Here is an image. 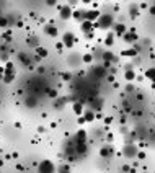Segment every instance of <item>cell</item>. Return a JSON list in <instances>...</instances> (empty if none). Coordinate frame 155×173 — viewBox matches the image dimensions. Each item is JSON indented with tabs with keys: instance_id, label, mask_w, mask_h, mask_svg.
<instances>
[{
	"instance_id": "1",
	"label": "cell",
	"mask_w": 155,
	"mask_h": 173,
	"mask_svg": "<svg viewBox=\"0 0 155 173\" xmlns=\"http://www.w3.org/2000/svg\"><path fill=\"white\" fill-rule=\"evenodd\" d=\"M111 23H113V16L111 15H100V18L96 20V26H100V28H103V30L109 28Z\"/></svg>"
},
{
	"instance_id": "2",
	"label": "cell",
	"mask_w": 155,
	"mask_h": 173,
	"mask_svg": "<svg viewBox=\"0 0 155 173\" xmlns=\"http://www.w3.org/2000/svg\"><path fill=\"white\" fill-rule=\"evenodd\" d=\"M39 173H54V165H52V162H49V160L41 162V165H39Z\"/></svg>"
},
{
	"instance_id": "3",
	"label": "cell",
	"mask_w": 155,
	"mask_h": 173,
	"mask_svg": "<svg viewBox=\"0 0 155 173\" xmlns=\"http://www.w3.org/2000/svg\"><path fill=\"white\" fill-rule=\"evenodd\" d=\"M100 18V12L98 10H92V12H85V21H96V20Z\"/></svg>"
},
{
	"instance_id": "4",
	"label": "cell",
	"mask_w": 155,
	"mask_h": 173,
	"mask_svg": "<svg viewBox=\"0 0 155 173\" xmlns=\"http://www.w3.org/2000/svg\"><path fill=\"white\" fill-rule=\"evenodd\" d=\"M59 10H61V20H69L72 16V10L69 5H62L59 7Z\"/></svg>"
},
{
	"instance_id": "5",
	"label": "cell",
	"mask_w": 155,
	"mask_h": 173,
	"mask_svg": "<svg viewBox=\"0 0 155 173\" xmlns=\"http://www.w3.org/2000/svg\"><path fill=\"white\" fill-rule=\"evenodd\" d=\"M64 46H67V47H72L75 44V38H74V34L70 33V31H67V33L64 34Z\"/></svg>"
},
{
	"instance_id": "6",
	"label": "cell",
	"mask_w": 155,
	"mask_h": 173,
	"mask_svg": "<svg viewBox=\"0 0 155 173\" xmlns=\"http://www.w3.org/2000/svg\"><path fill=\"white\" fill-rule=\"evenodd\" d=\"M137 154V149L134 147V145H127L126 149H124V155H126L127 158H131V157H134V155Z\"/></svg>"
},
{
	"instance_id": "7",
	"label": "cell",
	"mask_w": 155,
	"mask_h": 173,
	"mask_svg": "<svg viewBox=\"0 0 155 173\" xmlns=\"http://www.w3.org/2000/svg\"><path fill=\"white\" fill-rule=\"evenodd\" d=\"M85 140H87V132H85V131H78L77 136H75V144L85 142Z\"/></svg>"
},
{
	"instance_id": "8",
	"label": "cell",
	"mask_w": 155,
	"mask_h": 173,
	"mask_svg": "<svg viewBox=\"0 0 155 173\" xmlns=\"http://www.w3.org/2000/svg\"><path fill=\"white\" fill-rule=\"evenodd\" d=\"M124 39L129 43V41H136L137 39V34L134 33V30H131V31H127V33H124Z\"/></svg>"
},
{
	"instance_id": "9",
	"label": "cell",
	"mask_w": 155,
	"mask_h": 173,
	"mask_svg": "<svg viewBox=\"0 0 155 173\" xmlns=\"http://www.w3.org/2000/svg\"><path fill=\"white\" fill-rule=\"evenodd\" d=\"M46 34H47V36H57V28H56V26H52V23L46 26Z\"/></svg>"
},
{
	"instance_id": "10",
	"label": "cell",
	"mask_w": 155,
	"mask_h": 173,
	"mask_svg": "<svg viewBox=\"0 0 155 173\" xmlns=\"http://www.w3.org/2000/svg\"><path fill=\"white\" fill-rule=\"evenodd\" d=\"M75 152H77V154H85V152H87V144L85 142L75 144Z\"/></svg>"
},
{
	"instance_id": "11",
	"label": "cell",
	"mask_w": 155,
	"mask_h": 173,
	"mask_svg": "<svg viewBox=\"0 0 155 173\" xmlns=\"http://www.w3.org/2000/svg\"><path fill=\"white\" fill-rule=\"evenodd\" d=\"M74 113L77 116H80L82 113H83V105H82V103H74Z\"/></svg>"
},
{
	"instance_id": "12",
	"label": "cell",
	"mask_w": 155,
	"mask_h": 173,
	"mask_svg": "<svg viewBox=\"0 0 155 173\" xmlns=\"http://www.w3.org/2000/svg\"><path fill=\"white\" fill-rule=\"evenodd\" d=\"M114 30H116V34H118V36H121V34L126 33V26H124L123 23H118V25L114 26Z\"/></svg>"
},
{
	"instance_id": "13",
	"label": "cell",
	"mask_w": 155,
	"mask_h": 173,
	"mask_svg": "<svg viewBox=\"0 0 155 173\" xmlns=\"http://www.w3.org/2000/svg\"><path fill=\"white\" fill-rule=\"evenodd\" d=\"M95 26L96 25H93V23H90V21H83V23H82V30H83V31H93Z\"/></svg>"
},
{
	"instance_id": "14",
	"label": "cell",
	"mask_w": 155,
	"mask_h": 173,
	"mask_svg": "<svg viewBox=\"0 0 155 173\" xmlns=\"http://www.w3.org/2000/svg\"><path fill=\"white\" fill-rule=\"evenodd\" d=\"M74 18L78 20V21H85V12H74Z\"/></svg>"
},
{
	"instance_id": "15",
	"label": "cell",
	"mask_w": 155,
	"mask_h": 173,
	"mask_svg": "<svg viewBox=\"0 0 155 173\" xmlns=\"http://www.w3.org/2000/svg\"><path fill=\"white\" fill-rule=\"evenodd\" d=\"M83 118H85V123H90V121H93L95 119V115H93V111H85V115H83Z\"/></svg>"
},
{
	"instance_id": "16",
	"label": "cell",
	"mask_w": 155,
	"mask_h": 173,
	"mask_svg": "<svg viewBox=\"0 0 155 173\" xmlns=\"http://www.w3.org/2000/svg\"><path fill=\"white\" fill-rule=\"evenodd\" d=\"M124 77H126V80H134L136 78V72L134 70H126V74H124Z\"/></svg>"
},
{
	"instance_id": "17",
	"label": "cell",
	"mask_w": 155,
	"mask_h": 173,
	"mask_svg": "<svg viewBox=\"0 0 155 173\" xmlns=\"http://www.w3.org/2000/svg\"><path fill=\"white\" fill-rule=\"evenodd\" d=\"M93 70H95V74L98 75V77H103V75H106V69H105V67H95Z\"/></svg>"
},
{
	"instance_id": "18",
	"label": "cell",
	"mask_w": 155,
	"mask_h": 173,
	"mask_svg": "<svg viewBox=\"0 0 155 173\" xmlns=\"http://www.w3.org/2000/svg\"><path fill=\"white\" fill-rule=\"evenodd\" d=\"M113 39H114V36L111 33H108L106 34V39H105V44L106 46H113Z\"/></svg>"
},
{
	"instance_id": "19",
	"label": "cell",
	"mask_w": 155,
	"mask_h": 173,
	"mask_svg": "<svg viewBox=\"0 0 155 173\" xmlns=\"http://www.w3.org/2000/svg\"><path fill=\"white\" fill-rule=\"evenodd\" d=\"M111 145H105V147H103L101 149V155H103V157H106V155H109V154H111Z\"/></svg>"
},
{
	"instance_id": "20",
	"label": "cell",
	"mask_w": 155,
	"mask_h": 173,
	"mask_svg": "<svg viewBox=\"0 0 155 173\" xmlns=\"http://www.w3.org/2000/svg\"><path fill=\"white\" fill-rule=\"evenodd\" d=\"M36 52H38V57H41V59L47 56V51L44 49V47H38V49H36Z\"/></svg>"
},
{
	"instance_id": "21",
	"label": "cell",
	"mask_w": 155,
	"mask_h": 173,
	"mask_svg": "<svg viewBox=\"0 0 155 173\" xmlns=\"http://www.w3.org/2000/svg\"><path fill=\"white\" fill-rule=\"evenodd\" d=\"M2 78H3V82L8 84V82H12L13 78H15V74H8V75H5V77H2Z\"/></svg>"
},
{
	"instance_id": "22",
	"label": "cell",
	"mask_w": 155,
	"mask_h": 173,
	"mask_svg": "<svg viewBox=\"0 0 155 173\" xmlns=\"http://www.w3.org/2000/svg\"><path fill=\"white\" fill-rule=\"evenodd\" d=\"M92 61H93V56H92V54H85V56H83V62H87V64H90Z\"/></svg>"
},
{
	"instance_id": "23",
	"label": "cell",
	"mask_w": 155,
	"mask_h": 173,
	"mask_svg": "<svg viewBox=\"0 0 155 173\" xmlns=\"http://www.w3.org/2000/svg\"><path fill=\"white\" fill-rule=\"evenodd\" d=\"M59 173H70V170H69L67 165H62V167L59 168Z\"/></svg>"
},
{
	"instance_id": "24",
	"label": "cell",
	"mask_w": 155,
	"mask_h": 173,
	"mask_svg": "<svg viewBox=\"0 0 155 173\" xmlns=\"http://www.w3.org/2000/svg\"><path fill=\"white\" fill-rule=\"evenodd\" d=\"M103 57H105V61H113V57H114V56H113L111 52H105V54H103Z\"/></svg>"
},
{
	"instance_id": "25",
	"label": "cell",
	"mask_w": 155,
	"mask_h": 173,
	"mask_svg": "<svg viewBox=\"0 0 155 173\" xmlns=\"http://www.w3.org/2000/svg\"><path fill=\"white\" fill-rule=\"evenodd\" d=\"M123 56H136V51L134 49H129V51H124Z\"/></svg>"
},
{
	"instance_id": "26",
	"label": "cell",
	"mask_w": 155,
	"mask_h": 173,
	"mask_svg": "<svg viewBox=\"0 0 155 173\" xmlns=\"http://www.w3.org/2000/svg\"><path fill=\"white\" fill-rule=\"evenodd\" d=\"M26 105H28V106H34V105H36V100H34V98H28V100H26Z\"/></svg>"
},
{
	"instance_id": "27",
	"label": "cell",
	"mask_w": 155,
	"mask_h": 173,
	"mask_svg": "<svg viewBox=\"0 0 155 173\" xmlns=\"http://www.w3.org/2000/svg\"><path fill=\"white\" fill-rule=\"evenodd\" d=\"M47 93H49V96H51V98H56V96H57V92H56V90H49Z\"/></svg>"
},
{
	"instance_id": "28",
	"label": "cell",
	"mask_w": 155,
	"mask_h": 173,
	"mask_svg": "<svg viewBox=\"0 0 155 173\" xmlns=\"http://www.w3.org/2000/svg\"><path fill=\"white\" fill-rule=\"evenodd\" d=\"M137 13H139V12H137V7H132V8H131V15L137 16Z\"/></svg>"
},
{
	"instance_id": "29",
	"label": "cell",
	"mask_w": 155,
	"mask_h": 173,
	"mask_svg": "<svg viewBox=\"0 0 155 173\" xmlns=\"http://www.w3.org/2000/svg\"><path fill=\"white\" fill-rule=\"evenodd\" d=\"M145 75H147V77H149V78H154V69H150V70H147V72H145Z\"/></svg>"
},
{
	"instance_id": "30",
	"label": "cell",
	"mask_w": 155,
	"mask_h": 173,
	"mask_svg": "<svg viewBox=\"0 0 155 173\" xmlns=\"http://www.w3.org/2000/svg\"><path fill=\"white\" fill-rule=\"evenodd\" d=\"M62 78H64V80H70V74H69V72L62 74Z\"/></svg>"
},
{
	"instance_id": "31",
	"label": "cell",
	"mask_w": 155,
	"mask_h": 173,
	"mask_svg": "<svg viewBox=\"0 0 155 173\" xmlns=\"http://www.w3.org/2000/svg\"><path fill=\"white\" fill-rule=\"evenodd\" d=\"M0 26H7V18H0Z\"/></svg>"
},
{
	"instance_id": "32",
	"label": "cell",
	"mask_w": 155,
	"mask_h": 173,
	"mask_svg": "<svg viewBox=\"0 0 155 173\" xmlns=\"http://www.w3.org/2000/svg\"><path fill=\"white\" fill-rule=\"evenodd\" d=\"M78 123L83 124V123H85V118H83V116H78Z\"/></svg>"
},
{
	"instance_id": "33",
	"label": "cell",
	"mask_w": 155,
	"mask_h": 173,
	"mask_svg": "<svg viewBox=\"0 0 155 173\" xmlns=\"http://www.w3.org/2000/svg\"><path fill=\"white\" fill-rule=\"evenodd\" d=\"M111 121H113V118H105V123H106V124H109Z\"/></svg>"
},
{
	"instance_id": "34",
	"label": "cell",
	"mask_w": 155,
	"mask_h": 173,
	"mask_svg": "<svg viewBox=\"0 0 155 173\" xmlns=\"http://www.w3.org/2000/svg\"><path fill=\"white\" fill-rule=\"evenodd\" d=\"M139 158H145V154H144V152H139Z\"/></svg>"
}]
</instances>
